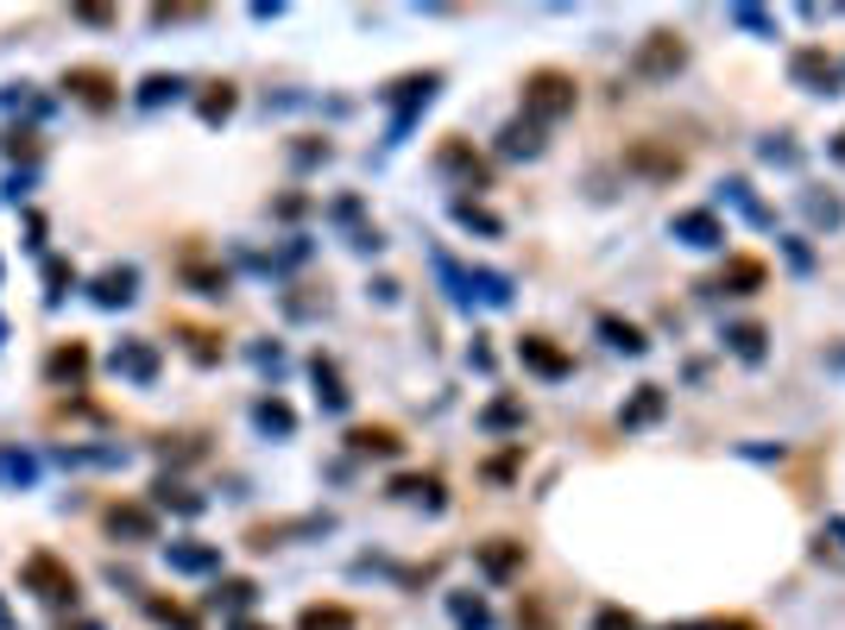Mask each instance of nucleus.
<instances>
[{"label":"nucleus","instance_id":"nucleus-1","mask_svg":"<svg viewBox=\"0 0 845 630\" xmlns=\"http://www.w3.org/2000/svg\"><path fill=\"white\" fill-rule=\"evenodd\" d=\"M574 114V77H562V70H531V82H524V120H536V126H550V120Z\"/></svg>","mask_w":845,"mask_h":630},{"label":"nucleus","instance_id":"nucleus-2","mask_svg":"<svg viewBox=\"0 0 845 630\" xmlns=\"http://www.w3.org/2000/svg\"><path fill=\"white\" fill-rule=\"evenodd\" d=\"M20 580H26V592H39L44 606H77V573L63 568L58 555H26Z\"/></svg>","mask_w":845,"mask_h":630},{"label":"nucleus","instance_id":"nucleus-3","mask_svg":"<svg viewBox=\"0 0 845 630\" xmlns=\"http://www.w3.org/2000/svg\"><path fill=\"white\" fill-rule=\"evenodd\" d=\"M788 82H795V89H807V95H839L845 70L826 58L821 44H802V51L788 58Z\"/></svg>","mask_w":845,"mask_h":630},{"label":"nucleus","instance_id":"nucleus-4","mask_svg":"<svg viewBox=\"0 0 845 630\" xmlns=\"http://www.w3.org/2000/svg\"><path fill=\"white\" fill-rule=\"evenodd\" d=\"M682 63H688V44L675 39V32H650V39L637 44V77L644 82H668Z\"/></svg>","mask_w":845,"mask_h":630},{"label":"nucleus","instance_id":"nucleus-5","mask_svg":"<svg viewBox=\"0 0 845 630\" xmlns=\"http://www.w3.org/2000/svg\"><path fill=\"white\" fill-rule=\"evenodd\" d=\"M63 89H70V95L82 101V108H114V77H108V70H95V63H77V70H70V77H63Z\"/></svg>","mask_w":845,"mask_h":630},{"label":"nucleus","instance_id":"nucleus-6","mask_svg":"<svg viewBox=\"0 0 845 630\" xmlns=\"http://www.w3.org/2000/svg\"><path fill=\"white\" fill-rule=\"evenodd\" d=\"M517 359L531 366V373H543V378H569L574 373V359L555 347V341H543V335H524L517 341Z\"/></svg>","mask_w":845,"mask_h":630},{"label":"nucleus","instance_id":"nucleus-7","mask_svg":"<svg viewBox=\"0 0 845 630\" xmlns=\"http://www.w3.org/2000/svg\"><path fill=\"white\" fill-rule=\"evenodd\" d=\"M675 240H688V246L713 253V246H726V227H720L713 209H688V215H675Z\"/></svg>","mask_w":845,"mask_h":630},{"label":"nucleus","instance_id":"nucleus-8","mask_svg":"<svg viewBox=\"0 0 845 630\" xmlns=\"http://www.w3.org/2000/svg\"><path fill=\"white\" fill-rule=\"evenodd\" d=\"M114 373L133 378V385H152L158 378V347L152 341H120L114 347Z\"/></svg>","mask_w":845,"mask_h":630},{"label":"nucleus","instance_id":"nucleus-9","mask_svg":"<svg viewBox=\"0 0 845 630\" xmlns=\"http://www.w3.org/2000/svg\"><path fill=\"white\" fill-rule=\"evenodd\" d=\"M707 291H726V296H751V291H764V258H726V272L713 277Z\"/></svg>","mask_w":845,"mask_h":630},{"label":"nucleus","instance_id":"nucleus-10","mask_svg":"<svg viewBox=\"0 0 845 630\" xmlns=\"http://www.w3.org/2000/svg\"><path fill=\"white\" fill-rule=\"evenodd\" d=\"M164 561H171V573H215L221 568V549H215V542H171Z\"/></svg>","mask_w":845,"mask_h":630},{"label":"nucleus","instance_id":"nucleus-11","mask_svg":"<svg viewBox=\"0 0 845 630\" xmlns=\"http://www.w3.org/2000/svg\"><path fill=\"white\" fill-rule=\"evenodd\" d=\"M133 291H139V272H133V265H108V272L95 277V303H101V309L133 303Z\"/></svg>","mask_w":845,"mask_h":630},{"label":"nucleus","instance_id":"nucleus-12","mask_svg":"<svg viewBox=\"0 0 845 630\" xmlns=\"http://www.w3.org/2000/svg\"><path fill=\"white\" fill-rule=\"evenodd\" d=\"M108 530L127 536V542H152V536H158V517L145 511V505H114V511H108Z\"/></svg>","mask_w":845,"mask_h":630},{"label":"nucleus","instance_id":"nucleus-13","mask_svg":"<svg viewBox=\"0 0 845 630\" xmlns=\"http://www.w3.org/2000/svg\"><path fill=\"white\" fill-rule=\"evenodd\" d=\"M480 568L492 573V580H512V573H524V542H480Z\"/></svg>","mask_w":845,"mask_h":630},{"label":"nucleus","instance_id":"nucleus-14","mask_svg":"<svg viewBox=\"0 0 845 630\" xmlns=\"http://www.w3.org/2000/svg\"><path fill=\"white\" fill-rule=\"evenodd\" d=\"M499 152L505 158H543V126H536V120H505Z\"/></svg>","mask_w":845,"mask_h":630},{"label":"nucleus","instance_id":"nucleus-15","mask_svg":"<svg viewBox=\"0 0 845 630\" xmlns=\"http://www.w3.org/2000/svg\"><path fill=\"white\" fill-rule=\"evenodd\" d=\"M392 498H411V505H430V511H442L449 498H442V479H430V472H398L392 479Z\"/></svg>","mask_w":845,"mask_h":630},{"label":"nucleus","instance_id":"nucleus-16","mask_svg":"<svg viewBox=\"0 0 845 630\" xmlns=\"http://www.w3.org/2000/svg\"><path fill=\"white\" fill-rule=\"evenodd\" d=\"M656 416H663V385H637V397L618 410V423H625V429H644Z\"/></svg>","mask_w":845,"mask_h":630},{"label":"nucleus","instance_id":"nucleus-17","mask_svg":"<svg viewBox=\"0 0 845 630\" xmlns=\"http://www.w3.org/2000/svg\"><path fill=\"white\" fill-rule=\"evenodd\" d=\"M310 378H315V392H322V410H348V392H341V373H334V359L315 354V359H310Z\"/></svg>","mask_w":845,"mask_h":630},{"label":"nucleus","instance_id":"nucleus-18","mask_svg":"<svg viewBox=\"0 0 845 630\" xmlns=\"http://www.w3.org/2000/svg\"><path fill=\"white\" fill-rule=\"evenodd\" d=\"M296 630H354V611L348 606H303L296 611Z\"/></svg>","mask_w":845,"mask_h":630},{"label":"nucleus","instance_id":"nucleus-19","mask_svg":"<svg viewBox=\"0 0 845 630\" xmlns=\"http://www.w3.org/2000/svg\"><path fill=\"white\" fill-rule=\"evenodd\" d=\"M600 335H606V347H618V354H644L650 341H644V328H631V322H618V315H600Z\"/></svg>","mask_w":845,"mask_h":630},{"label":"nucleus","instance_id":"nucleus-20","mask_svg":"<svg viewBox=\"0 0 845 630\" xmlns=\"http://www.w3.org/2000/svg\"><path fill=\"white\" fill-rule=\"evenodd\" d=\"M82 373H89V347H77V341L44 359V378H58V385H63V378H82Z\"/></svg>","mask_w":845,"mask_h":630},{"label":"nucleus","instance_id":"nucleus-21","mask_svg":"<svg viewBox=\"0 0 845 630\" xmlns=\"http://www.w3.org/2000/svg\"><path fill=\"white\" fill-rule=\"evenodd\" d=\"M253 423H259L265 435H291V429H296V410H291V404H278V397H259V404H253Z\"/></svg>","mask_w":845,"mask_h":630},{"label":"nucleus","instance_id":"nucleus-22","mask_svg":"<svg viewBox=\"0 0 845 630\" xmlns=\"http://www.w3.org/2000/svg\"><path fill=\"white\" fill-rule=\"evenodd\" d=\"M215 606L234 611V618H247V611L259 606V587H253V580H221V587H215Z\"/></svg>","mask_w":845,"mask_h":630},{"label":"nucleus","instance_id":"nucleus-23","mask_svg":"<svg viewBox=\"0 0 845 630\" xmlns=\"http://www.w3.org/2000/svg\"><path fill=\"white\" fill-rule=\"evenodd\" d=\"M726 341H732V354L745 359V366H757V359H764V328H757V322H738V328H726Z\"/></svg>","mask_w":845,"mask_h":630},{"label":"nucleus","instance_id":"nucleus-24","mask_svg":"<svg viewBox=\"0 0 845 630\" xmlns=\"http://www.w3.org/2000/svg\"><path fill=\"white\" fill-rule=\"evenodd\" d=\"M32 479H39V460L32 454L0 448V486H32Z\"/></svg>","mask_w":845,"mask_h":630},{"label":"nucleus","instance_id":"nucleus-25","mask_svg":"<svg viewBox=\"0 0 845 630\" xmlns=\"http://www.w3.org/2000/svg\"><path fill=\"white\" fill-rule=\"evenodd\" d=\"M449 611H454V624H461V630H486L492 624L486 599H467V592H449Z\"/></svg>","mask_w":845,"mask_h":630},{"label":"nucleus","instance_id":"nucleus-26","mask_svg":"<svg viewBox=\"0 0 845 630\" xmlns=\"http://www.w3.org/2000/svg\"><path fill=\"white\" fill-rule=\"evenodd\" d=\"M631 164H637V171H650V177H675V171H682V152H656V145H637V152H631Z\"/></svg>","mask_w":845,"mask_h":630},{"label":"nucleus","instance_id":"nucleus-27","mask_svg":"<svg viewBox=\"0 0 845 630\" xmlns=\"http://www.w3.org/2000/svg\"><path fill=\"white\" fill-rule=\"evenodd\" d=\"M348 441H354V454H398V448H404L398 429H354Z\"/></svg>","mask_w":845,"mask_h":630},{"label":"nucleus","instance_id":"nucleus-28","mask_svg":"<svg viewBox=\"0 0 845 630\" xmlns=\"http://www.w3.org/2000/svg\"><path fill=\"white\" fill-rule=\"evenodd\" d=\"M802 209H807V221H814V227H839V221H845V202H839V196H807Z\"/></svg>","mask_w":845,"mask_h":630},{"label":"nucleus","instance_id":"nucleus-29","mask_svg":"<svg viewBox=\"0 0 845 630\" xmlns=\"http://www.w3.org/2000/svg\"><path fill=\"white\" fill-rule=\"evenodd\" d=\"M480 423H486V429H517V423H524V404H517V397H499V404H486Z\"/></svg>","mask_w":845,"mask_h":630},{"label":"nucleus","instance_id":"nucleus-30","mask_svg":"<svg viewBox=\"0 0 845 630\" xmlns=\"http://www.w3.org/2000/svg\"><path fill=\"white\" fill-rule=\"evenodd\" d=\"M228 114H234V89H228V82H215V89L202 95V120H209V126H221Z\"/></svg>","mask_w":845,"mask_h":630},{"label":"nucleus","instance_id":"nucleus-31","mask_svg":"<svg viewBox=\"0 0 845 630\" xmlns=\"http://www.w3.org/2000/svg\"><path fill=\"white\" fill-rule=\"evenodd\" d=\"M442 171H461V177H473V183L486 177V164H480L467 145H449V152H442Z\"/></svg>","mask_w":845,"mask_h":630},{"label":"nucleus","instance_id":"nucleus-32","mask_svg":"<svg viewBox=\"0 0 845 630\" xmlns=\"http://www.w3.org/2000/svg\"><path fill=\"white\" fill-rule=\"evenodd\" d=\"M158 505H171V511H183V517H197V511H202V498H197V492H183V486H171V479H158Z\"/></svg>","mask_w":845,"mask_h":630},{"label":"nucleus","instance_id":"nucleus-33","mask_svg":"<svg viewBox=\"0 0 845 630\" xmlns=\"http://www.w3.org/2000/svg\"><path fill=\"white\" fill-rule=\"evenodd\" d=\"M732 20L745 26V32H757V39H776V20H769L764 7H732Z\"/></svg>","mask_w":845,"mask_h":630},{"label":"nucleus","instance_id":"nucleus-34","mask_svg":"<svg viewBox=\"0 0 845 630\" xmlns=\"http://www.w3.org/2000/svg\"><path fill=\"white\" fill-rule=\"evenodd\" d=\"M183 82L178 77H145V89H139V101H145V108H158V101H171L178 95Z\"/></svg>","mask_w":845,"mask_h":630},{"label":"nucleus","instance_id":"nucleus-35","mask_svg":"<svg viewBox=\"0 0 845 630\" xmlns=\"http://www.w3.org/2000/svg\"><path fill=\"white\" fill-rule=\"evenodd\" d=\"M821 555H839V561H845V517H826V530H821Z\"/></svg>","mask_w":845,"mask_h":630},{"label":"nucleus","instance_id":"nucleus-36","mask_svg":"<svg viewBox=\"0 0 845 630\" xmlns=\"http://www.w3.org/2000/svg\"><path fill=\"white\" fill-rule=\"evenodd\" d=\"M593 630H644V624H637V618H631V611L606 606V611H600V618H593Z\"/></svg>","mask_w":845,"mask_h":630},{"label":"nucleus","instance_id":"nucleus-37","mask_svg":"<svg viewBox=\"0 0 845 630\" xmlns=\"http://www.w3.org/2000/svg\"><path fill=\"white\" fill-rule=\"evenodd\" d=\"M454 215L467 221V227H480V234H499V221H492L486 209H473V202H454Z\"/></svg>","mask_w":845,"mask_h":630},{"label":"nucleus","instance_id":"nucleus-38","mask_svg":"<svg viewBox=\"0 0 845 630\" xmlns=\"http://www.w3.org/2000/svg\"><path fill=\"white\" fill-rule=\"evenodd\" d=\"M44 284H51V303H58V296H63V284H77V272H70L63 258H51V265H44Z\"/></svg>","mask_w":845,"mask_h":630},{"label":"nucleus","instance_id":"nucleus-39","mask_svg":"<svg viewBox=\"0 0 845 630\" xmlns=\"http://www.w3.org/2000/svg\"><path fill=\"white\" fill-rule=\"evenodd\" d=\"M764 158H769V164H795V158H802V152H795L788 139H769V145H764Z\"/></svg>","mask_w":845,"mask_h":630},{"label":"nucleus","instance_id":"nucleus-40","mask_svg":"<svg viewBox=\"0 0 845 630\" xmlns=\"http://www.w3.org/2000/svg\"><path fill=\"white\" fill-rule=\"evenodd\" d=\"M234 630H278V624H259V618H234Z\"/></svg>","mask_w":845,"mask_h":630},{"label":"nucleus","instance_id":"nucleus-41","mask_svg":"<svg viewBox=\"0 0 845 630\" xmlns=\"http://www.w3.org/2000/svg\"><path fill=\"white\" fill-rule=\"evenodd\" d=\"M833 158H839V164H845V133H839V139H833Z\"/></svg>","mask_w":845,"mask_h":630},{"label":"nucleus","instance_id":"nucleus-42","mask_svg":"<svg viewBox=\"0 0 845 630\" xmlns=\"http://www.w3.org/2000/svg\"><path fill=\"white\" fill-rule=\"evenodd\" d=\"M0 630H13V611H7V606H0Z\"/></svg>","mask_w":845,"mask_h":630},{"label":"nucleus","instance_id":"nucleus-43","mask_svg":"<svg viewBox=\"0 0 845 630\" xmlns=\"http://www.w3.org/2000/svg\"><path fill=\"white\" fill-rule=\"evenodd\" d=\"M668 630H720V624H668Z\"/></svg>","mask_w":845,"mask_h":630}]
</instances>
